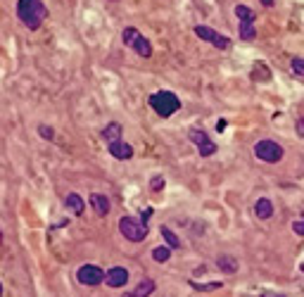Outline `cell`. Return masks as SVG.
I'll return each mask as SVG.
<instances>
[{"label":"cell","instance_id":"obj_1","mask_svg":"<svg viewBox=\"0 0 304 297\" xmlns=\"http://www.w3.org/2000/svg\"><path fill=\"white\" fill-rule=\"evenodd\" d=\"M17 17L29 31H38L48 19V8L43 0H17Z\"/></svg>","mask_w":304,"mask_h":297},{"label":"cell","instance_id":"obj_7","mask_svg":"<svg viewBox=\"0 0 304 297\" xmlns=\"http://www.w3.org/2000/svg\"><path fill=\"white\" fill-rule=\"evenodd\" d=\"M76 281L81 283V285L95 288V285L105 283V271H102L100 266H95V264H83V266H81V269L76 271Z\"/></svg>","mask_w":304,"mask_h":297},{"label":"cell","instance_id":"obj_15","mask_svg":"<svg viewBox=\"0 0 304 297\" xmlns=\"http://www.w3.org/2000/svg\"><path fill=\"white\" fill-rule=\"evenodd\" d=\"M102 138H105L107 143L121 138V124H117V121H109V124L102 129Z\"/></svg>","mask_w":304,"mask_h":297},{"label":"cell","instance_id":"obj_22","mask_svg":"<svg viewBox=\"0 0 304 297\" xmlns=\"http://www.w3.org/2000/svg\"><path fill=\"white\" fill-rule=\"evenodd\" d=\"M138 33H141V31H138L136 26H126V29H124V33H121V38H124V43H126V46H131V40L136 38Z\"/></svg>","mask_w":304,"mask_h":297},{"label":"cell","instance_id":"obj_4","mask_svg":"<svg viewBox=\"0 0 304 297\" xmlns=\"http://www.w3.org/2000/svg\"><path fill=\"white\" fill-rule=\"evenodd\" d=\"M254 157L259 162H266V164H276L283 159V148L271 138H264V141L254 143Z\"/></svg>","mask_w":304,"mask_h":297},{"label":"cell","instance_id":"obj_27","mask_svg":"<svg viewBox=\"0 0 304 297\" xmlns=\"http://www.w3.org/2000/svg\"><path fill=\"white\" fill-rule=\"evenodd\" d=\"M297 136H302L304 138V117L297 119Z\"/></svg>","mask_w":304,"mask_h":297},{"label":"cell","instance_id":"obj_31","mask_svg":"<svg viewBox=\"0 0 304 297\" xmlns=\"http://www.w3.org/2000/svg\"><path fill=\"white\" fill-rule=\"evenodd\" d=\"M0 295H3V283H0Z\"/></svg>","mask_w":304,"mask_h":297},{"label":"cell","instance_id":"obj_11","mask_svg":"<svg viewBox=\"0 0 304 297\" xmlns=\"http://www.w3.org/2000/svg\"><path fill=\"white\" fill-rule=\"evenodd\" d=\"M131 48H133V53H136V55L145 57V60H148V57H152V43H150V40L145 38L143 33H138V36L131 40Z\"/></svg>","mask_w":304,"mask_h":297},{"label":"cell","instance_id":"obj_9","mask_svg":"<svg viewBox=\"0 0 304 297\" xmlns=\"http://www.w3.org/2000/svg\"><path fill=\"white\" fill-rule=\"evenodd\" d=\"M107 152L114 157V159H121V162H126V159H131V157H133V148L126 141H121V138L109 141L107 143Z\"/></svg>","mask_w":304,"mask_h":297},{"label":"cell","instance_id":"obj_23","mask_svg":"<svg viewBox=\"0 0 304 297\" xmlns=\"http://www.w3.org/2000/svg\"><path fill=\"white\" fill-rule=\"evenodd\" d=\"M290 67H292V71H295L297 76H304V60H302V57H292Z\"/></svg>","mask_w":304,"mask_h":297},{"label":"cell","instance_id":"obj_3","mask_svg":"<svg viewBox=\"0 0 304 297\" xmlns=\"http://www.w3.org/2000/svg\"><path fill=\"white\" fill-rule=\"evenodd\" d=\"M119 231L126 240L131 242H143L148 238V221L138 219V217H121L119 221Z\"/></svg>","mask_w":304,"mask_h":297},{"label":"cell","instance_id":"obj_25","mask_svg":"<svg viewBox=\"0 0 304 297\" xmlns=\"http://www.w3.org/2000/svg\"><path fill=\"white\" fill-rule=\"evenodd\" d=\"M292 231H295L297 235H304V219H295V221H292Z\"/></svg>","mask_w":304,"mask_h":297},{"label":"cell","instance_id":"obj_18","mask_svg":"<svg viewBox=\"0 0 304 297\" xmlns=\"http://www.w3.org/2000/svg\"><path fill=\"white\" fill-rule=\"evenodd\" d=\"M254 38H257L254 22H240V40H254Z\"/></svg>","mask_w":304,"mask_h":297},{"label":"cell","instance_id":"obj_8","mask_svg":"<svg viewBox=\"0 0 304 297\" xmlns=\"http://www.w3.org/2000/svg\"><path fill=\"white\" fill-rule=\"evenodd\" d=\"M105 283H107L109 288H124L126 283H128V269L124 266H112L109 271H105Z\"/></svg>","mask_w":304,"mask_h":297},{"label":"cell","instance_id":"obj_16","mask_svg":"<svg viewBox=\"0 0 304 297\" xmlns=\"http://www.w3.org/2000/svg\"><path fill=\"white\" fill-rule=\"evenodd\" d=\"M155 281H150V278H145V281H141L136 288H133V295L136 297H145V295H152L155 292Z\"/></svg>","mask_w":304,"mask_h":297},{"label":"cell","instance_id":"obj_5","mask_svg":"<svg viewBox=\"0 0 304 297\" xmlns=\"http://www.w3.org/2000/svg\"><path fill=\"white\" fill-rule=\"evenodd\" d=\"M193 31H195L197 38L207 40V43H211V46L219 48V50H228V48L233 46L228 36H221V33H219L216 29H211V26H204V24H197L195 29H193Z\"/></svg>","mask_w":304,"mask_h":297},{"label":"cell","instance_id":"obj_21","mask_svg":"<svg viewBox=\"0 0 304 297\" xmlns=\"http://www.w3.org/2000/svg\"><path fill=\"white\" fill-rule=\"evenodd\" d=\"M188 285L193 290H197V292H209V290H219L221 288V283H195V281H188Z\"/></svg>","mask_w":304,"mask_h":297},{"label":"cell","instance_id":"obj_6","mask_svg":"<svg viewBox=\"0 0 304 297\" xmlns=\"http://www.w3.org/2000/svg\"><path fill=\"white\" fill-rule=\"evenodd\" d=\"M188 138H190V143H195L197 152H200V157H204V159L216 152V143H211L209 133L202 131V129H190V131H188Z\"/></svg>","mask_w":304,"mask_h":297},{"label":"cell","instance_id":"obj_19","mask_svg":"<svg viewBox=\"0 0 304 297\" xmlns=\"http://www.w3.org/2000/svg\"><path fill=\"white\" fill-rule=\"evenodd\" d=\"M159 233L164 235V240H166V245H169L171 250H179V247H181L179 235H176V233H171V231H169V226H162V228H159Z\"/></svg>","mask_w":304,"mask_h":297},{"label":"cell","instance_id":"obj_13","mask_svg":"<svg viewBox=\"0 0 304 297\" xmlns=\"http://www.w3.org/2000/svg\"><path fill=\"white\" fill-rule=\"evenodd\" d=\"M254 214H257V219L266 221L273 217V202L269 200V197H259L257 204H254Z\"/></svg>","mask_w":304,"mask_h":297},{"label":"cell","instance_id":"obj_24","mask_svg":"<svg viewBox=\"0 0 304 297\" xmlns=\"http://www.w3.org/2000/svg\"><path fill=\"white\" fill-rule=\"evenodd\" d=\"M150 188H152L155 193H159V190L164 188V176H155V179L150 181Z\"/></svg>","mask_w":304,"mask_h":297},{"label":"cell","instance_id":"obj_2","mask_svg":"<svg viewBox=\"0 0 304 297\" xmlns=\"http://www.w3.org/2000/svg\"><path fill=\"white\" fill-rule=\"evenodd\" d=\"M148 105L157 112V117H162V119L171 117V114H176V112L181 110L179 95L171 93V91H159V93H152L148 98Z\"/></svg>","mask_w":304,"mask_h":297},{"label":"cell","instance_id":"obj_26","mask_svg":"<svg viewBox=\"0 0 304 297\" xmlns=\"http://www.w3.org/2000/svg\"><path fill=\"white\" fill-rule=\"evenodd\" d=\"M38 133L43 136V138H48V141H53V129H50V126H40Z\"/></svg>","mask_w":304,"mask_h":297},{"label":"cell","instance_id":"obj_17","mask_svg":"<svg viewBox=\"0 0 304 297\" xmlns=\"http://www.w3.org/2000/svg\"><path fill=\"white\" fill-rule=\"evenodd\" d=\"M233 12H235V17H238L240 22H254V17H257L250 5H242V3H240V5H235Z\"/></svg>","mask_w":304,"mask_h":297},{"label":"cell","instance_id":"obj_32","mask_svg":"<svg viewBox=\"0 0 304 297\" xmlns=\"http://www.w3.org/2000/svg\"><path fill=\"white\" fill-rule=\"evenodd\" d=\"M0 240H3V231H0Z\"/></svg>","mask_w":304,"mask_h":297},{"label":"cell","instance_id":"obj_12","mask_svg":"<svg viewBox=\"0 0 304 297\" xmlns=\"http://www.w3.org/2000/svg\"><path fill=\"white\" fill-rule=\"evenodd\" d=\"M216 266H219V271H221V274H228V276L238 274V259L231 257V254H219V257H216Z\"/></svg>","mask_w":304,"mask_h":297},{"label":"cell","instance_id":"obj_33","mask_svg":"<svg viewBox=\"0 0 304 297\" xmlns=\"http://www.w3.org/2000/svg\"><path fill=\"white\" fill-rule=\"evenodd\" d=\"M302 271H304V264H302Z\"/></svg>","mask_w":304,"mask_h":297},{"label":"cell","instance_id":"obj_20","mask_svg":"<svg viewBox=\"0 0 304 297\" xmlns=\"http://www.w3.org/2000/svg\"><path fill=\"white\" fill-rule=\"evenodd\" d=\"M169 257H171V247H155V250H152V259H155L157 264L169 262Z\"/></svg>","mask_w":304,"mask_h":297},{"label":"cell","instance_id":"obj_28","mask_svg":"<svg viewBox=\"0 0 304 297\" xmlns=\"http://www.w3.org/2000/svg\"><path fill=\"white\" fill-rule=\"evenodd\" d=\"M150 217H152V207H148V209H143V214H141V219H143V221H148Z\"/></svg>","mask_w":304,"mask_h":297},{"label":"cell","instance_id":"obj_10","mask_svg":"<svg viewBox=\"0 0 304 297\" xmlns=\"http://www.w3.org/2000/svg\"><path fill=\"white\" fill-rule=\"evenodd\" d=\"M88 202H91V209H93L98 217H107L109 209H112V200H109L107 195H102V193H91Z\"/></svg>","mask_w":304,"mask_h":297},{"label":"cell","instance_id":"obj_30","mask_svg":"<svg viewBox=\"0 0 304 297\" xmlns=\"http://www.w3.org/2000/svg\"><path fill=\"white\" fill-rule=\"evenodd\" d=\"M273 3H276V0H262V5H264V8H273Z\"/></svg>","mask_w":304,"mask_h":297},{"label":"cell","instance_id":"obj_29","mask_svg":"<svg viewBox=\"0 0 304 297\" xmlns=\"http://www.w3.org/2000/svg\"><path fill=\"white\" fill-rule=\"evenodd\" d=\"M216 129H219V131H224V129H226V121H224V119H219V124H216Z\"/></svg>","mask_w":304,"mask_h":297},{"label":"cell","instance_id":"obj_14","mask_svg":"<svg viewBox=\"0 0 304 297\" xmlns=\"http://www.w3.org/2000/svg\"><path fill=\"white\" fill-rule=\"evenodd\" d=\"M64 204H67V209H69L71 214H76V217H81L83 209H86V202H83V197L78 195V193H69L67 200H64Z\"/></svg>","mask_w":304,"mask_h":297}]
</instances>
